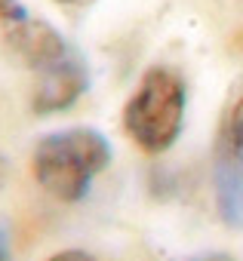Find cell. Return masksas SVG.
Listing matches in <instances>:
<instances>
[{
	"label": "cell",
	"instance_id": "cell-1",
	"mask_svg": "<svg viewBox=\"0 0 243 261\" xmlns=\"http://www.w3.org/2000/svg\"><path fill=\"white\" fill-rule=\"evenodd\" d=\"M111 163V145L102 133L89 126H74L62 133H50L37 142L31 157V172L37 185L62 200L77 203L89 194L92 178Z\"/></svg>",
	"mask_w": 243,
	"mask_h": 261
},
{
	"label": "cell",
	"instance_id": "cell-2",
	"mask_svg": "<svg viewBox=\"0 0 243 261\" xmlns=\"http://www.w3.org/2000/svg\"><path fill=\"white\" fill-rule=\"evenodd\" d=\"M185 123V80L169 68L145 71L139 89L124 108L127 136L145 154H163L176 145Z\"/></svg>",
	"mask_w": 243,
	"mask_h": 261
},
{
	"label": "cell",
	"instance_id": "cell-3",
	"mask_svg": "<svg viewBox=\"0 0 243 261\" xmlns=\"http://www.w3.org/2000/svg\"><path fill=\"white\" fill-rule=\"evenodd\" d=\"M34 92H31V108L34 114H59L68 111L89 86V71L86 62L80 59L77 49H71L65 59L53 62L50 68L34 74Z\"/></svg>",
	"mask_w": 243,
	"mask_h": 261
},
{
	"label": "cell",
	"instance_id": "cell-4",
	"mask_svg": "<svg viewBox=\"0 0 243 261\" xmlns=\"http://www.w3.org/2000/svg\"><path fill=\"white\" fill-rule=\"evenodd\" d=\"M7 46H10V53H13L25 68H31L34 74L43 71V68H50L53 62L65 59V56L74 49L50 22L31 19V16H25V19L16 22V25H7Z\"/></svg>",
	"mask_w": 243,
	"mask_h": 261
},
{
	"label": "cell",
	"instance_id": "cell-5",
	"mask_svg": "<svg viewBox=\"0 0 243 261\" xmlns=\"http://www.w3.org/2000/svg\"><path fill=\"white\" fill-rule=\"evenodd\" d=\"M215 203L231 230H243V160L222 151L215 163Z\"/></svg>",
	"mask_w": 243,
	"mask_h": 261
},
{
	"label": "cell",
	"instance_id": "cell-6",
	"mask_svg": "<svg viewBox=\"0 0 243 261\" xmlns=\"http://www.w3.org/2000/svg\"><path fill=\"white\" fill-rule=\"evenodd\" d=\"M225 151H228V154H234L237 160H243V98L234 105V111H231V117H228Z\"/></svg>",
	"mask_w": 243,
	"mask_h": 261
},
{
	"label": "cell",
	"instance_id": "cell-7",
	"mask_svg": "<svg viewBox=\"0 0 243 261\" xmlns=\"http://www.w3.org/2000/svg\"><path fill=\"white\" fill-rule=\"evenodd\" d=\"M28 16V10L22 7V0H0V22L4 25H16Z\"/></svg>",
	"mask_w": 243,
	"mask_h": 261
},
{
	"label": "cell",
	"instance_id": "cell-8",
	"mask_svg": "<svg viewBox=\"0 0 243 261\" xmlns=\"http://www.w3.org/2000/svg\"><path fill=\"white\" fill-rule=\"evenodd\" d=\"M46 261H99V258L89 255V252H83V249H62V252L50 255Z\"/></svg>",
	"mask_w": 243,
	"mask_h": 261
},
{
	"label": "cell",
	"instance_id": "cell-9",
	"mask_svg": "<svg viewBox=\"0 0 243 261\" xmlns=\"http://www.w3.org/2000/svg\"><path fill=\"white\" fill-rule=\"evenodd\" d=\"M7 181H10V163H7L4 154H0V191L7 188Z\"/></svg>",
	"mask_w": 243,
	"mask_h": 261
},
{
	"label": "cell",
	"instance_id": "cell-10",
	"mask_svg": "<svg viewBox=\"0 0 243 261\" xmlns=\"http://www.w3.org/2000/svg\"><path fill=\"white\" fill-rule=\"evenodd\" d=\"M0 261H10V243H7L4 230H0Z\"/></svg>",
	"mask_w": 243,
	"mask_h": 261
},
{
	"label": "cell",
	"instance_id": "cell-11",
	"mask_svg": "<svg viewBox=\"0 0 243 261\" xmlns=\"http://www.w3.org/2000/svg\"><path fill=\"white\" fill-rule=\"evenodd\" d=\"M194 261H234V258H228V255L215 252V255H203V258H194Z\"/></svg>",
	"mask_w": 243,
	"mask_h": 261
},
{
	"label": "cell",
	"instance_id": "cell-12",
	"mask_svg": "<svg viewBox=\"0 0 243 261\" xmlns=\"http://www.w3.org/2000/svg\"><path fill=\"white\" fill-rule=\"evenodd\" d=\"M56 4H80V0H56Z\"/></svg>",
	"mask_w": 243,
	"mask_h": 261
}]
</instances>
